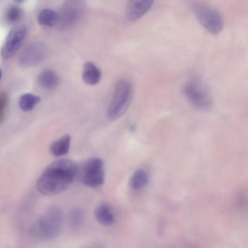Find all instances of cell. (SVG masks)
Segmentation results:
<instances>
[{"label": "cell", "mask_w": 248, "mask_h": 248, "mask_svg": "<svg viewBox=\"0 0 248 248\" xmlns=\"http://www.w3.org/2000/svg\"><path fill=\"white\" fill-rule=\"evenodd\" d=\"M77 170L78 166L74 161L66 158L56 160L40 175L36 182V189L46 196L60 193L72 184Z\"/></svg>", "instance_id": "cell-1"}, {"label": "cell", "mask_w": 248, "mask_h": 248, "mask_svg": "<svg viewBox=\"0 0 248 248\" xmlns=\"http://www.w3.org/2000/svg\"><path fill=\"white\" fill-rule=\"evenodd\" d=\"M191 8L200 24L211 34L217 35L223 28V18L217 10L204 1L193 0Z\"/></svg>", "instance_id": "cell-2"}, {"label": "cell", "mask_w": 248, "mask_h": 248, "mask_svg": "<svg viewBox=\"0 0 248 248\" xmlns=\"http://www.w3.org/2000/svg\"><path fill=\"white\" fill-rule=\"evenodd\" d=\"M133 97V88L131 83L124 79L118 81L107 109L108 119L113 121L122 116L128 109Z\"/></svg>", "instance_id": "cell-3"}, {"label": "cell", "mask_w": 248, "mask_h": 248, "mask_svg": "<svg viewBox=\"0 0 248 248\" xmlns=\"http://www.w3.org/2000/svg\"><path fill=\"white\" fill-rule=\"evenodd\" d=\"M62 222L61 209L57 206H51L38 218L35 226V233L41 239L52 240L59 235Z\"/></svg>", "instance_id": "cell-4"}, {"label": "cell", "mask_w": 248, "mask_h": 248, "mask_svg": "<svg viewBox=\"0 0 248 248\" xmlns=\"http://www.w3.org/2000/svg\"><path fill=\"white\" fill-rule=\"evenodd\" d=\"M184 93L187 100L197 108L209 110L212 106V98L208 87L201 80L192 79L184 88Z\"/></svg>", "instance_id": "cell-5"}, {"label": "cell", "mask_w": 248, "mask_h": 248, "mask_svg": "<svg viewBox=\"0 0 248 248\" xmlns=\"http://www.w3.org/2000/svg\"><path fill=\"white\" fill-rule=\"evenodd\" d=\"M86 8V0H67L57 13L56 24L62 30L73 27L82 17Z\"/></svg>", "instance_id": "cell-6"}, {"label": "cell", "mask_w": 248, "mask_h": 248, "mask_svg": "<svg viewBox=\"0 0 248 248\" xmlns=\"http://www.w3.org/2000/svg\"><path fill=\"white\" fill-rule=\"evenodd\" d=\"M105 168L103 161L94 157L87 160L82 169V179L84 184L95 188L101 186L105 180Z\"/></svg>", "instance_id": "cell-7"}, {"label": "cell", "mask_w": 248, "mask_h": 248, "mask_svg": "<svg viewBox=\"0 0 248 248\" xmlns=\"http://www.w3.org/2000/svg\"><path fill=\"white\" fill-rule=\"evenodd\" d=\"M27 30L23 26L13 28L8 32L0 49V55L4 59L13 57L26 39Z\"/></svg>", "instance_id": "cell-8"}, {"label": "cell", "mask_w": 248, "mask_h": 248, "mask_svg": "<svg viewBox=\"0 0 248 248\" xmlns=\"http://www.w3.org/2000/svg\"><path fill=\"white\" fill-rule=\"evenodd\" d=\"M47 50L45 44L35 42L28 46L21 53L19 64L23 67H30L38 64L45 60Z\"/></svg>", "instance_id": "cell-9"}, {"label": "cell", "mask_w": 248, "mask_h": 248, "mask_svg": "<svg viewBox=\"0 0 248 248\" xmlns=\"http://www.w3.org/2000/svg\"><path fill=\"white\" fill-rule=\"evenodd\" d=\"M154 0H129L126 10L127 19L136 21L143 16L151 8Z\"/></svg>", "instance_id": "cell-10"}, {"label": "cell", "mask_w": 248, "mask_h": 248, "mask_svg": "<svg viewBox=\"0 0 248 248\" xmlns=\"http://www.w3.org/2000/svg\"><path fill=\"white\" fill-rule=\"evenodd\" d=\"M94 215L96 220L104 226H111L115 221V217L112 209L106 202H102L95 208Z\"/></svg>", "instance_id": "cell-11"}, {"label": "cell", "mask_w": 248, "mask_h": 248, "mask_svg": "<svg viewBox=\"0 0 248 248\" xmlns=\"http://www.w3.org/2000/svg\"><path fill=\"white\" fill-rule=\"evenodd\" d=\"M82 77L85 83L94 85L99 82L101 78V71L94 63L88 61L84 64Z\"/></svg>", "instance_id": "cell-12"}, {"label": "cell", "mask_w": 248, "mask_h": 248, "mask_svg": "<svg viewBox=\"0 0 248 248\" xmlns=\"http://www.w3.org/2000/svg\"><path fill=\"white\" fill-rule=\"evenodd\" d=\"M60 82L58 75L53 70L46 69L38 76L37 82L43 88L52 90L57 87Z\"/></svg>", "instance_id": "cell-13"}, {"label": "cell", "mask_w": 248, "mask_h": 248, "mask_svg": "<svg viewBox=\"0 0 248 248\" xmlns=\"http://www.w3.org/2000/svg\"><path fill=\"white\" fill-rule=\"evenodd\" d=\"M71 142L69 135H65L52 143L50 152L55 156H61L66 155L69 151Z\"/></svg>", "instance_id": "cell-14"}, {"label": "cell", "mask_w": 248, "mask_h": 248, "mask_svg": "<svg viewBox=\"0 0 248 248\" xmlns=\"http://www.w3.org/2000/svg\"><path fill=\"white\" fill-rule=\"evenodd\" d=\"M41 101V98L32 93H25L19 99L20 108L25 112L31 110Z\"/></svg>", "instance_id": "cell-15"}, {"label": "cell", "mask_w": 248, "mask_h": 248, "mask_svg": "<svg viewBox=\"0 0 248 248\" xmlns=\"http://www.w3.org/2000/svg\"><path fill=\"white\" fill-rule=\"evenodd\" d=\"M57 13L52 9H44L38 16V23L43 26L51 27L57 24Z\"/></svg>", "instance_id": "cell-16"}, {"label": "cell", "mask_w": 248, "mask_h": 248, "mask_svg": "<svg viewBox=\"0 0 248 248\" xmlns=\"http://www.w3.org/2000/svg\"><path fill=\"white\" fill-rule=\"evenodd\" d=\"M148 181L147 173L142 169L136 170L132 175L129 185L134 189H139L145 186Z\"/></svg>", "instance_id": "cell-17"}, {"label": "cell", "mask_w": 248, "mask_h": 248, "mask_svg": "<svg viewBox=\"0 0 248 248\" xmlns=\"http://www.w3.org/2000/svg\"><path fill=\"white\" fill-rule=\"evenodd\" d=\"M83 217V212L81 209L78 207L72 209L69 215L70 225L74 228L78 227L82 223Z\"/></svg>", "instance_id": "cell-18"}, {"label": "cell", "mask_w": 248, "mask_h": 248, "mask_svg": "<svg viewBox=\"0 0 248 248\" xmlns=\"http://www.w3.org/2000/svg\"><path fill=\"white\" fill-rule=\"evenodd\" d=\"M22 16V9L16 5L11 6L6 13V19L11 23H16L18 22Z\"/></svg>", "instance_id": "cell-19"}, {"label": "cell", "mask_w": 248, "mask_h": 248, "mask_svg": "<svg viewBox=\"0 0 248 248\" xmlns=\"http://www.w3.org/2000/svg\"><path fill=\"white\" fill-rule=\"evenodd\" d=\"M5 97L0 96V115L1 112V111L5 106L6 100Z\"/></svg>", "instance_id": "cell-20"}, {"label": "cell", "mask_w": 248, "mask_h": 248, "mask_svg": "<svg viewBox=\"0 0 248 248\" xmlns=\"http://www.w3.org/2000/svg\"><path fill=\"white\" fill-rule=\"evenodd\" d=\"M2 70H1V68L0 67V80L2 77Z\"/></svg>", "instance_id": "cell-21"}, {"label": "cell", "mask_w": 248, "mask_h": 248, "mask_svg": "<svg viewBox=\"0 0 248 248\" xmlns=\"http://www.w3.org/2000/svg\"><path fill=\"white\" fill-rule=\"evenodd\" d=\"M17 2H23L26 0H15Z\"/></svg>", "instance_id": "cell-22"}]
</instances>
